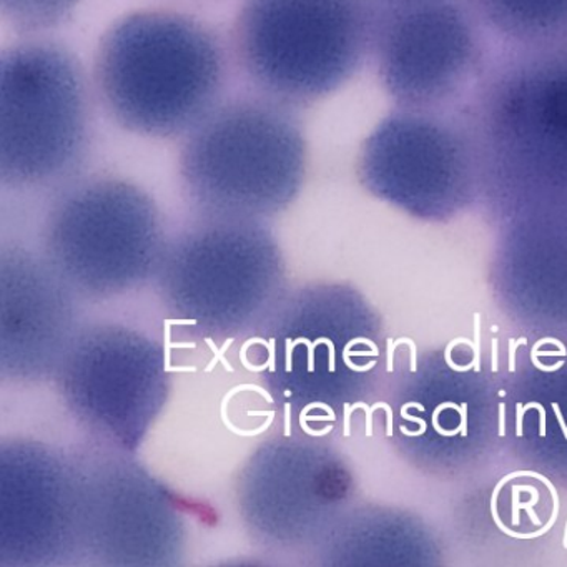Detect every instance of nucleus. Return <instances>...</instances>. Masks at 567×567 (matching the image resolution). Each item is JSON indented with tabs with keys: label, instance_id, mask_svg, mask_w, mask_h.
<instances>
[{
	"label": "nucleus",
	"instance_id": "3",
	"mask_svg": "<svg viewBox=\"0 0 567 567\" xmlns=\"http://www.w3.org/2000/svg\"><path fill=\"white\" fill-rule=\"evenodd\" d=\"M182 184L210 218L255 220L285 210L307 172L303 127L275 99L220 102L182 145Z\"/></svg>",
	"mask_w": 567,
	"mask_h": 567
},
{
	"label": "nucleus",
	"instance_id": "1",
	"mask_svg": "<svg viewBox=\"0 0 567 567\" xmlns=\"http://www.w3.org/2000/svg\"><path fill=\"white\" fill-rule=\"evenodd\" d=\"M466 114L497 208L567 212V44L501 52Z\"/></svg>",
	"mask_w": 567,
	"mask_h": 567
},
{
	"label": "nucleus",
	"instance_id": "17",
	"mask_svg": "<svg viewBox=\"0 0 567 567\" xmlns=\"http://www.w3.org/2000/svg\"><path fill=\"white\" fill-rule=\"evenodd\" d=\"M81 0H0L6 21L24 32L44 31L64 22Z\"/></svg>",
	"mask_w": 567,
	"mask_h": 567
},
{
	"label": "nucleus",
	"instance_id": "13",
	"mask_svg": "<svg viewBox=\"0 0 567 567\" xmlns=\"http://www.w3.org/2000/svg\"><path fill=\"white\" fill-rule=\"evenodd\" d=\"M79 544L114 564H164L178 544V519L164 491L132 464L79 476Z\"/></svg>",
	"mask_w": 567,
	"mask_h": 567
},
{
	"label": "nucleus",
	"instance_id": "16",
	"mask_svg": "<svg viewBox=\"0 0 567 567\" xmlns=\"http://www.w3.org/2000/svg\"><path fill=\"white\" fill-rule=\"evenodd\" d=\"M484 35L504 51L567 44V0H464Z\"/></svg>",
	"mask_w": 567,
	"mask_h": 567
},
{
	"label": "nucleus",
	"instance_id": "18",
	"mask_svg": "<svg viewBox=\"0 0 567 567\" xmlns=\"http://www.w3.org/2000/svg\"><path fill=\"white\" fill-rule=\"evenodd\" d=\"M430 2H437V0H371L377 12L398 11V9L430 4Z\"/></svg>",
	"mask_w": 567,
	"mask_h": 567
},
{
	"label": "nucleus",
	"instance_id": "12",
	"mask_svg": "<svg viewBox=\"0 0 567 567\" xmlns=\"http://www.w3.org/2000/svg\"><path fill=\"white\" fill-rule=\"evenodd\" d=\"M333 288H303L260 324L257 347L267 354L264 371L271 393L313 420L315 410H333L340 398L348 340L338 317Z\"/></svg>",
	"mask_w": 567,
	"mask_h": 567
},
{
	"label": "nucleus",
	"instance_id": "8",
	"mask_svg": "<svg viewBox=\"0 0 567 567\" xmlns=\"http://www.w3.org/2000/svg\"><path fill=\"white\" fill-rule=\"evenodd\" d=\"M360 177L413 214L444 217L463 207L480 185L466 104L391 112L361 148Z\"/></svg>",
	"mask_w": 567,
	"mask_h": 567
},
{
	"label": "nucleus",
	"instance_id": "5",
	"mask_svg": "<svg viewBox=\"0 0 567 567\" xmlns=\"http://www.w3.org/2000/svg\"><path fill=\"white\" fill-rule=\"evenodd\" d=\"M92 142V104L78 59L64 45L25 41L0 62V177L48 187L78 174Z\"/></svg>",
	"mask_w": 567,
	"mask_h": 567
},
{
	"label": "nucleus",
	"instance_id": "10",
	"mask_svg": "<svg viewBox=\"0 0 567 567\" xmlns=\"http://www.w3.org/2000/svg\"><path fill=\"white\" fill-rule=\"evenodd\" d=\"M59 370L65 400L79 420L127 446L147 431L164 403L167 380L161 353L132 331L105 327L79 337Z\"/></svg>",
	"mask_w": 567,
	"mask_h": 567
},
{
	"label": "nucleus",
	"instance_id": "14",
	"mask_svg": "<svg viewBox=\"0 0 567 567\" xmlns=\"http://www.w3.org/2000/svg\"><path fill=\"white\" fill-rule=\"evenodd\" d=\"M51 451L14 444L2 451V557L55 563L79 544L78 473Z\"/></svg>",
	"mask_w": 567,
	"mask_h": 567
},
{
	"label": "nucleus",
	"instance_id": "11",
	"mask_svg": "<svg viewBox=\"0 0 567 567\" xmlns=\"http://www.w3.org/2000/svg\"><path fill=\"white\" fill-rule=\"evenodd\" d=\"M341 471L320 444L265 443L245 467L240 507L248 529L268 546L313 544L341 497Z\"/></svg>",
	"mask_w": 567,
	"mask_h": 567
},
{
	"label": "nucleus",
	"instance_id": "9",
	"mask_svg": "<svg viewBox=\"0 0 567 567\" xmlns=\"http://www.w3.org/2000/svg\"><path fill=\"white\" fill-rule=\"evenodd\" d=\"M464 0L378 12L373 52L381 84L400 107H457L470 101L489 59Z\"/></svg>",
	"mask_w": 567,
	"mask_h": 567
},
{
	"label": "nucleus",
	"instance_id": "15",
	"mask_svg": "<svg viewBox=\"0 0 567 567\" xmlns=\"http://www.w3.org/2000/svg\"><path fill=\"white\" fill-rule=\"evenodd\" d=\"M11 268L2 303L4 371L42 377L59 368L71 347V303L61 277L29 255L12 251Z\"/></svg>",
	"mask_w": 567,
	"mask_h": 567
},
{
	"label": "nucleus",
	"instance_id": "4",
	"mask_svg": "<svg viewBox=\"0 0 567 567\" xmlns=\"http://www.w3.org/2000/svg\"><path fill=\"white\" fill-rule=\"evenodd\" d=\"M377 21L371 0H244L235 58L261 95L290 107L313 104L363 68Z\"/></svg>",
	"mask_w": 567,
	"mask_h": 567
},
{
	"label": "nucleus",
	"instance_id": "6",
	"mask_svg": "<svg viewBox=\"0 0 567 567\" xmlns=\"http://www.w3.org/2000/svg\"><path fill=\"white\" fill-rule=\"evenodd\" d=\"M165 255V303L205 333L258 328L280 301L277 245L258 221L210 218Z\"/></svg>",
	"mask_w": 567,
	"mask_h": 567
},
{
	"label": "nucleus",
	"instance_id": "7",
	"mask_svg": "<svg viewBox=\"0 0 567 567\" xmlns=\"http://www.w3.org/2000/svg\"><path fill=\"white\" fill-rule=\"evenodd\" d=\"M48 250L59 277L87 295L134 287L161 255V218L131 182L97 177L61 195L48 220Z\"/></svg>",
	"mask_w": 567,
	"mask_h": 567
},
{
	"label": "nucleus",
	"instance_id": "2",
	"mask_svg": "<svg viewBox=\"0 0 567 567\" xmlns=\"http://www.w3.org/2000/svg\"><path fill=\"white\" fill-rule=\"evenodd\" d=\"M94 79L102 105L122 128L144 137H178L220 104L227 52L198 19L134 12L105 32Z\"/></svg>",
	"mask_w": 567,
	"mask_h": 567
}]
</instances>
